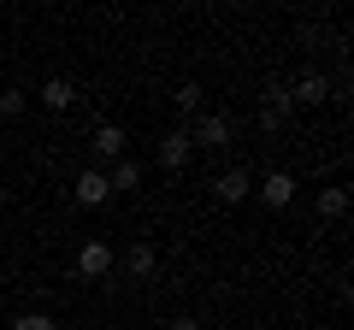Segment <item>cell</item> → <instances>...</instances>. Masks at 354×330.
Listing matches in <instances>:
<instances>
[{"instance_id": "1", "label": "cell", "mask_w": 354, "mask_h": 330, "mask_svg": "<svg viewBox=\"0 0 354 330\" xmlns=\"http://www.w3.org/2000/svg\"><path fill=\"white\" fill-rule=\"evenodd\" d=\"M113 260H118L113 242H101V236L77 248V271H83V278H106V271H113Z\"/></svg>"}, {"instance_id": "2", "label": "cell", "mask_w": 354, "mask_h": 330, "mask_svg": "<svg viewBox=\"0 0 354 330\" xmlns=\"http://www.w3.org/2000/svg\"><path fill=\"white\" fill-rule=\"evenodd\" d=\"M189 153H195V136H189V124H177L171 136L160 142V165H165V171H183V165H189Z\"/></svg>"}, {"instance_id": "3", "label": "cell", "mask_w": 354, "mask_h": 330, "mask_svg": "<svg viewBox=\"0 0 354 330\" xmlns=\"http://www.w3.org/2000/svg\"><path fill=\"white\" fill-rule=\"evenodd\" d=\"M260 124H266V130H283V124H290V89H283V83H266Z\"/></svg>"}, {"instance_id": "4", "label": "cell", "mask_w": 354, "mask_h": 330, "mask_svg": "<svg viewBox=\"0 0 354 330\" xmlns=\"http://www.w3.org/2000/svg\"><path fill=\"white\" fill-rule=\"evenodd\" d=\"M106 201H113L106 171H83V177H77V206H106Z\"/></svg>"}, {"instance_id": "5", "label": "cell", "mask_w": 354, "mask_h": 330, "mask_svg": "<svg viewBox=\"0 0 354 330\" xmlns=\"http://www.w3.org/2000/svg\"><path fill=\"white\" fill-rule=\"evenodd\" d=\"M260 201L272 206V213H283V206L295 201V177H290V171H272V177L260 183Z\"/></svg>"}, {"instance_id": "6", "label": "cell", "mask_w": 354, "mask_h": 330, "mask_svg": "<svg viewBox=\"0 0 354 330\" xmlns=\"http://www.w3.org/2000/svg\"><path fill=\"white\" fill-rule=\"evenodd\" d=\"M41 106H48V113L77 106V83H71V77H48V83H41Z\"/></svg>"}, {"instance_id": "7", "label": "cell", "mask_w": 354, "mask_h": 330, "mask_svg": "<svg viewBox=\"0 0 354 330\" xmlns=\"http://www.w3.org/2000/svg\"><path fill=\"white\" fill-rule=\"evenodd\" d=\"M189 136H195V148H225V142H230V118H218V113H207L201 124L189 130Z\"/></svg>"}, {"instance_id": "8", "label": "cell", "mask_w": 354, "mask_h": 330, "mask_svg": "<svg viewBox=\"0 0 354 330\" xmlns=\"http://www.w3.org/2000/svg\"><path fill=\"white\" fill-rule=\"evenodd\" d=\"M319 101H330V83H325L319 71H307L301 83L290 89V106H319Z\"/></svg>"}, {"instance_id": "9", "label": "cell", "mask_w": 354, "mask_h": 330, "mask_svg": "<svg viewBox=\"0 0 354 330\" xmlns=\"http://www.w3.org/2000/svg\"><path fill=\"white\" fill-rule=\"evenodd\" d=\"M213 195L225 206H236V201H248V195H254V177H248V171H225V177L213 183Z\"/></svg>"}, {"instance_id": "10", "label": "cell", "mask_w": 354, "mask_h": 330, "mask_svg": "<svg viewBox=\"0 0 354 330\" xmlns=\"http://www.w3.org/2000/svg\"><path fill=\"white\" fill-rule=\"evenodd\" d=\"M88 148L101 153V159H124V130H118V124H95Z\"/></svg>"}, {"instance_id": "11", "label": "cell", "mask_w": 354, "mask_h": 330, "mask_svg": "<svg viewBox=\"0 0 354 330\" xmlns=\"http://www.w3.org/2000/svg\"><path fill=\"white\" fill-rule=\"evenodd\" d=\"M106 183H113V195H136V189H142V165H136V159H113Z\"/></svg>"}, {"instance_id": "12", "label": "cell", "mask_w": 354, "mask_h": 330, "mask_svg": "<svg viewBox=\"0 0 354 330\" xmlns=\"http://www.w3.org/2000/svg\"><path fill=\"white\" fill-rule=\"evenodd\" d=\"M124 271H130V278H148V271H153V248H148V242H130Z\"/></svg>"}, {"instance_id": "13", "label": "cell", "mask_w": 354, "mask_h": 330, "mask_svg": "<svg viewBox=\"0 0 354 330\" xmlns=\"http://www.w3.org/2000/svg\"><path fill=\"white\" fill-rule=\"evenodd\" d=\"M348 213V189H319V218H342Z\"/></svg>"}, {"instance_id": "14", "label": "cell", "mask_w": 354, "mask_h": 330, "mask_svg": "<svg viewBox=\"0 0 354 330\" xmlns=\"http://www.w3.org/2000/svg\"><path fill=\"white\" fill-rule=\"evenodd\" d=\"M201 95H207L201 83H183V89L171 95V101H177V118H189V113H201Z\"/></svg>"}, {"instance_id": "15", "label": "cell", "mask_w": 354, "mask_h": 330, "mask_svg": "<svg viewBox=\"0 0 354 330\" xmlns=\"http://www.w3.org/2000/svg\"><path fill=\"white\" fill-rule=\"evenodd\" d=\"M24 113V89H0V118H18Z\"/></svg>"}, {"instance_id": "16", "label": "cell", "mask_w": 354, "mask_h": 330, "mask_svg": "<svg viewBox=\"0 0 354 330\" xmlns=\"http://www.w3.org/2000/svg\"><path fill=\"white\" fill-rule=\"evenodd\" d=\"M12 330H53V318H48V313H18Z\"/></svg>"}, {"instance_id": "17", "label": "cell", "mask_w": 354, "mask_h": 330, "mask_svg": "<svg viewBox=\"0 0 354 330\" xmlns=\"http://www.w3.org/2000/svg\"><path fill=\"white\" fill-rule=\"evenodd\" d=\"M171 330H201V324H195V318H171Z\"/></svg>"}, {"instance_id": "18", "label": "cell", "mask_w": 354, "mask_h": 330, "mask_svg": "<svg viewBox=\"0 0 354 330\" xmlns=\"http://www.w3.org/2000/svg\"><path fill=\"white\" fill-rule=\"evenodd\" d=\"M0 206H6V189H0Z\"/></svg>"}]
</instances>
